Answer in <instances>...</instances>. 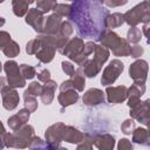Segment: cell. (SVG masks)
I'll list each match as a JSON object with an SVG mask.
<instances>
[{
  "instance_id": "50",
  "label": "cell",
  "mask_w": 150,
  "mask_h": 150,
  "mask_svg": "<svg viewBox=\"0 0 150 150\" xmlns=\"http://www.w3.org/2000/svg\"><path fill=\"white\" fill-rule=\"evenodd\" d=\"M149 28H150V22H146L143 25V34L145 38H149Z\"/></svg>"
},
{
  "instance_id": "11",
  "label": "cell",
  "mask_w": 150,
  "mask_h": 150,
  "mask_svg": "<svg viewBox=\"0 0 150 150\" xmlns=\"http://www.w3.org/2000/svg\"><path fill=\"white\" fill-rule=\"evenodd\" d=\"M0 94L2 98V107L6 110L12 111L18 107L20 102V96L15 88H12L8 84H6L0 89Z\"/></svg>"
},
{
  "instance_id": "33",
  "label": "cell",
  "mask_w": 150,
  "mask_h": 150,
  "mask_svg": "<svg viewBox=\"0 0 150 150\" xmlns=\"http://www.w3.org/2000/svg\"><path fill=\"white\" fill-rule=\"evenodd\" d=\"M42 91V84H40L38 81H34L28 84V88H26L23 95H32V96H40Z\"/></svg>"
},
{
  "instance_id": "22",
  "label": "cell",
  "mask_w": 150,
  "mask_h": 150,
  "mask_svg": "<svg viewBox=\"0 0 150 150\" xmlns=\"http://www.w3.org/2000/svg\"><path fill=\"white\" fill-rule=\"evenodd\" d=\"M56 49L52 46L48 45H41V48L35 53V57L41 62V63H49L53 61L55 56Z\"/></svg>"
},
{
  "instance_id": "55",
  "label": "cell",
  "mask_w": 150,
  "mask_h": 150,
  "mask_svg": "<svg viewBox=\"0 0 150 150\" xmlns=\"http://www.w3.org/2000/svg\"><path fill=\"white\" fill-rule=\"evenodd\" d=\"M1 70H2V64H1V62H0V73H1Z\"/></svg>"
},
{
  "instance_id": "20",
  "label": "cell",
  "mask_w": 150,
  "mask_h": 150,
  "mask_svg": "<svg viewBox=\"0 0 150 150\" xmlns=\"http://www.w3.org/2000/svg\"><path fill=\"white\" fill-rule=\"evenodd\" d=\"M62 16L53 13L50 15L47 16V19L45 20V25H43V32L45 34H57L60 26L62 23Z\"/></svg>"
},
{
  "instance_id": "4",
  "label": "cell",
  "mask_w": 150,
  "mask_h": 150,
  "mask_svg": "<svg viewBox=\"0 0 150 150\" xmlns=\"http://www.w3.org/2000/svg\"><path fill=\"white\" fill-rule=\"evenodd\" d=\"M124 22L129 26H137L139 23H146L150 22V5L148 0H144L136 6H134L131 9L127 11L123 14Z\"/></svg>"
},
{
  "instance_id": "23",
  "label": "cell",
  "mask_w": 150,
  "mask_h": 150,
  "mask_svg": "<svg viewBox=\"0 0 150 150\" xmlns=\"http://www.w3.org/2000/svg\"><path fill=\"white\" fill-rule=\"evenodd\" d=\"M132 135V142L136 144H141V145H145L149 146L150 145V138H149V131L146 128H135L134 131L131 132Z\"/></svg>"
},
{
  "instance_id": "31",
  "label": "cell",
  "mask_w": 150,
  "mask_h": 150,
  "mask_svg": "<svg viewBox=\"0 0 150 150\" xmlns=\"http://www.w3.org/2000/svg\"><path fill=\"white\" fill-rule=\"evenodd\" d=\"M28 148L29 149H38V150H40V149H49V150H52L50 146L48 145V143L46 141H43L42 138L38 137V136H33L30 138V142L28 144Z\"/></svg>"
},
{
  "instance_id": "32",
  "label": "cell",
  "mask_w": 150,
  "mask_h": 150,
  "mask_svg": "<svg viewBox=\"0 0 150 150\" xmlns=\"http://www.w3.org/2000/svg\"><path fill=\"white\" fill-rule=\"evenodd\" d=\"M19 67H20L21 75H22L26 80H32L34 76H36V69H35L33 66L22 63V64H19Z\"/></svg>"
},
{
  "instance_id": "19",
  "label": "cell",
  "mask_w": 150,
  "mask_h": 150,
  "mask_svg": "<svg viewBox=\"0 0 150 150\" xmlns=\"http://www.w3.org/2000/svg\"><path fill=\"white\" fill-rule=\"evenodd\" d=\"M79 94H77V90L75 89H68V90H64V91H60L59 96H57V101L60 103V105L62 107L61 108V112L64 110V108L76 103L79 101Z\"/></svg>"
},
{
  "instance_id": "15",
  "label": "cell",
  "mask_w": 150,
  "mask_h": 150,
  "mask_svg": "<svg viewBox=\"0 0 150 150\" xmlns=\"http://www.w3.org/2000/svg\"><path fill=\"white\" fill-rule=\"evenodd\" d=\"M145 93V83H136L134 82L129 88H127V100L128 107L132 108L141 102V97Z\"/></svg>"
},
{
  "instance_id": "10",
  "label": "cell",
  "mask_w": 150,
  "mask_h": 150,
  "mask_svg": "<svg viewBox=\"0 0 150 150\" xmlns=\"http://www.w3.org/2000/svg\"><path fill=\"white\" fill-rule=\"evenodd\" d=\"M130 117L138 121L139 123L144 124L145 127L149 125L150 121V100L141 101L137 105L130 108Z\"/></svg>"
},
{
  "instance_id": "2",
  "label": "cell",
  "mask_w": 150,
  "mask_h": 150,
  "mask_svg": "<svg viewBox=\"0 0 150 150\" xmlns=\"http://www.w3.org/2000/svg\"><path fill=\"white\" fill-rule=\"evenodd\" d=\"M98 42L112 52L115 56H129L130 54V43L127 39L121 38L117 33L111 29H107L100 38Z\"/></svg>"
},
{
  "instance_id": "3",
  "label": "cell",
  "mask_w": 150,
  "mask_h": 150,
  "mask_svg": "<svg viewBox=\"0 0 150 150\" xmlns=\"http://www.w3.org/2000/svg\"><path fill=\"white\" fill-rule=\"evenodd\" d=\"M83 45H84V41L82 38H79V36L71 38L68 40V42L66 43V46L63 47V49L60 53L62 55L67 56L69 60L74 61L79 67H82L83 63L89 59L88 55H86L82 52Z\"/></svg>"
},
{
  "instance_id": "30",
  "label": "cell",
  "mask_w": 150,
  "mask_h": 150,
  "mask_svg": "<svg viewBox=\"0 0 150 150\" xmlns=\"http://www.w3.org/2000/svg\"><path fill=\"white\" fill-rule=\"evenodd\" d=\"M142 39V32L137 26H130L127 33V41L131 45H136Z\"/></svg>"
},
{
  "instance_id": "27",
  "label": "cell",
  "mask_w": 150,
  "mask_h": 150,
  "mask_svg": "<svg viewBox=\"0 0 150 150\" xmlns=\"http://www.w3.org/2000/svg\"><path fill=\"white\" fill-rule=\"evenodd\" d=\"M70 80H71V82H73L74 89H76L77 91H83V90H84L86 76H84V74H83L82 67H79L77 69H75L74 74L70 76Z\"/></svg>"
},
{
  "instance_id": "12",
  "label": "cell",
  "mask_w": 150,
  "mask_h": 150,
  "mask_svg": "<svg viewBox=\"0 0 150 150\" xmlns=\"http://www.w3.org/2000/svg\"><path fill=\"white\" fill-rule=\"evenodd\" d=\"M45 13L40 9L29 8L27 14L25 15V21L27 25H29L38 34H41L43 32V25H45Z\"/></svg>"
},
{
  "instance_id": "56",
  "label": "cell",
  "mask_w": 150,
  "mask_h": 150,
  "mask_svg": "<svg viewBox=\"0 0 150 150\" xmlns=\"http://www.w3.org/2000/svg\"><path fill=\"white\" fill-rule=\"evenodd\" d=\"M97 1H100L101 4H103V2H104V0H97Z\"/></svg>"
},
{
  "instance_id": "25",
  "label": "cell",
  "mask_w": 150,
  "mask_h": 150,
  "mask_svg": "<svg viewBox=\"0 0 150 150\" xmlns=\"http://www.w3.org/2000/svg\"><path fill=\"white\" fill-rule=\"evenodd\" d=\"M102 69V66H100L94 59H88L83 66H82V70H83V74L86 77H89V79H93L95 77Z\"/></svg>"
},
{
  "instance_id": "29",
  "label": "cell",
  "mask_w": 150,
  "mask_h": 150,
  "mask_svg": "<svg viewBox=\"0 0 150 150\" xmlns=\"http://www.w3.org/2000/svg\"><path fill=\"white\" fill-rule=\"evenodd\" d=\"M1 50H2V53L5 54V56H7V57H9V59L16 57V56L20 54V47H19L18 42L14 41V40H11Z\"/></svg>"
},
{
  "instance_id": "45",
  "label": "cell",
  "mask_w": 150,
  "mask_h": 150,
  "mask_svg": "<svg viewBox=\"0 0 150 150\" xmlns=\"http://www.w3.org/2000/svg\"><path fill=\"white\" fill-rule=\"evenodd\" d=\"M11 34L6 30H0V49H2L9 41H11Z\"/></svg>"
},
{
  "instance_id": "46",
  "label": "cell",
  "mask_w": 150,
  "mask_h": 150,
  "mask_svg": "<svg viewBox=\"0 0 150 150\" xmlns=\"http://www.w3.org/2000/svg\"><path fill=\"white\" fill-rule=\"evenodd\" d=\"M107 7L114 8V7H120V6H124L128 4V0H104L103 2Z\"/></svg>"
},
{
  "instance_id": "34",
  "label": "cell",
  "mask_w": 150,
  "mask_h": 150,
  "mask_svg": "<svg viewBox=\"0 0 150 150\" xmlns=\"http://www.w3.org/2000/svg\"><path fill=\"white\" fill-rule=\"evenodd\" d=\"M36 8L42 11L43 13H48L53 9V7L57 4L56 0H36Z\"/></svg>"
},
{
  "instance_id": "24",
  "label": "cell",
  "mask_w": 150,
  "mask_h": 150,
  "mask_svg": "<svg viewBox=\"0 0 150 150\" xmlns=\"http://www.w3.org/2000/svg\"><path fill=\"white\" fill-rule=\"evenodd\" d=\"M35 1L36 0H12V9L14 15H16L18 18L25 16L29 9L28 6Z\"/></svg>"
},
{
  "instance_id": "37",
  "label": "cell",
  "mask_w": 150,
  "mask_h": 150,
  "mask_svg": "<svg viewBox=\"0 0 150 150\" xmlns=\"http://www.w3.org/2000/svg\"><path fill=\"white\" fill-rule=\"evenodd\" d=\"M23 105L26 109H28L30 112H34L38 109V101L35 96L32 95H23Z\"/></svg>"
},
{
  "instance_id": "58",
  "label": "cell",
  "mask_w": 150,
  "mask_h": 150,
  "mask_svg": "<svg viewBox=\"0 0 150 150\" xmlns=\"http://www.w3.org/2000/svg\"><path fill=\"white\" fill-rule=\"evenodd\" d=\"M68 1H73V0H68Z\"/></svg>"
},
{
  "instance_id": "9",
  "label": "cell",
  "mask_w": 150,
  "mask_h": 150,
  "mask_svg": "<svg viewBox=\"0 0 150 150\" xmlns=\"http://www.w3.org/2000/svg\"><path fill=\"white\" fill-rule=\"evenodd\" d=\"M64 124L62 122H57L55 124H52L47 128L45 131V139L50 146V149H57L61 148L62 142V130Z\"/></svg>"
},
{
  "instance_id": "7",
  "label": "cell",
  "mask_w": 150,
  "mask_h": 150,
  "mask_svg": "<svg viewBox=\"0 0 150 150\" xmlns=\"http://www.w3.org/2000/svg\"><path fill=\"white\" fill-rule=\"evenodd\" d=\"M33 136H34V127L27 123L22 124L18 130H14L13 132L12 148H16V149L28 148V144Z\"/></svg>"
},
{
  "instance_id": "42",
  "label": "cell",
  "mask_w": 150,
  "mask_h": 150,
  "mask_svg": "<svg viewBox=\"0 0 150 150\" xmlns=\"http://www.w3.org/2000/svg\"><path fill=\"white\" fill-rule=\"evenodd\" d=\"M143 53H144V49L138 43H136L134 46H130V54H129V56H131L134 59H138V57H141L143 55Z\"/></svg>"
},
{
  "instance_id": "57",
  "label": "cell",
  "mask_w": 150,
  "mask_h": 150,
  "mask_svg": "<svg viewBox=\"0 0 150 150\" xmlns=\"http://www.w3.org/2000/svg\"><path fill=\"white\" fill-rule=\"evenodd\" d=\"M4 1H5V0H0V4H2V2H4Z\"/></svg>"
},
{
  "instance_id": "36",
  "label": "cell",
  "mask_w": 150,
  "mask_h": 150,
  "mask_svg": "<svg viewBox=\"0 0 150 150\" xmlns=\"http://www.w3.org/2000/svg\"><path fill=\"white\" fill-rule=\"evenodd\" d=\"M41 48V41L35 38V39H32L27 42L26 45V53L28 55H35V53Z\"/></svg>"
},
{
  "instance_id": "18",
  "label": "cell",
  "mask_w": 150,
  "mask_h": 150,
  "mask_svg": "<svg viewBox=\"0 0 150 150\" xmlns=\"http://www.w3.org/2000/svg\"><path fill=\"white\" fill-rule=\"evenodd\" d=\"M83 136H84V132L80 131L77 128L64 124L63 130H62V142H67L70 144H77L83 139Z\"/></svg>"
},
{
  "instance_id": "5",
  "label": "cell",
  "mask_w": 150,
  "mask_h": 150,
  "mask_svg": "<svg viewBox=\"0 0 150 150\" xmlns=\"http://www.w3.org/2000/svg\"><path fill=\"white\" fill-rule=\"evenodd\" d=\"M4 70L6 73L7 84L12 88H23L26 86V79L21 75L20 67L16 61L8 60L4 64Z\"/></svg>"
},
{
  "instance_id": "41",
  "label": "cell",
  "mask_w": 150,
  "mask_h": 150,
  "mask_svg": "<svg viewBox=\"0 0 150 150\" xmlns=\"http://www.w3.org/2000/svg\"><path fill=\"white\" fill-rule=\"evenodd\" d=\"M7 124H8V127H9V129H12L13 131L14 130H18L22 124H25L21 120H20V117L15 114V115H12L11 117H8V120H7Z\"/></svg>"
},
{
  "instance_id": "28",
  "label": "cell",
  "mask_w": 150,
  "mask_h": 150,
  "mask_svg": "<svg viewBox=\"0 0 150 150\" xmlns=\"http://www.w3.org/2000/svg\"><path fill=\"white\" fill-rule=\"evenodd\" d=\"M124 23V18L122 13L115 12L112 14H109L105 19V28L107 29H114L117 27H121Z\"/></svg>"
},
{
  "instance_id": "47",
  "label": "cell",
  "mask_w": 150,
  "mask_h": 150,
  "mask_svg": "<svg viewBox=\"0 0 150 150\" xmlns=\"http://www.w3.org/2000/svg\"><path fill=\"white\" fill-rule=\"evenodd\" d=\"M36 76H38V80L40 82H43L45 83V82H47V81L50 80V71L48 69H42L40 73L36 74Z\"/></svg>"
},
{
  "instance_id": "53",
  "label": "cell",
  "mask_w": 150,
  "mask_h": 150,
  "mask_svg": "<svg viewBox=\"0 0 150 150\" xmlns=\"http://www.w3.org/2000/svg\"><path fill=\"white\" fill-rule=\"evenodd\" d=\"M5 18H2V16H0V27H2L4 25H5Z\"/></svg>"
},
{
  "instance_id": "49",
  "label": "cell",
  "mask_w": 150,
  "mask_h": 150,
  "mask_svg": "<svg viewBox=\"0 0 150 150\" xmlns=\"http://www.w3.org/2000/svg\"><path fill=\"white\" fill-rule=\"evenodd\" d=\"M68 89H74V87H73V82H71L70 79L63 81V82L60 84V91H64V90H68ZM75 90H76V89H75Z\"/></svg>"
},
{
  "instance_id": "17",
  "label": "cell",
  "mask_w": 150,
  "mask_h": 150,
  "mask_svg": "<svg viewBox=\"0 0 150 150\" xmlns=\"http://www.w3.org/2000/svg\"><path fill=\"white\" fill-rule=\"evenodd\" d=\"M115 143V137L110 134H97L93 136V145L100 150H112Z\"/></svg>"
},
{
  "instance_id": "1",
  "label": "cell",
  "mask_w": 150,
  "mask_h": 150,
  "mask_svg": "<svg viewBox=\"0 0 150 150\" xmlns=\"http://www.w3.org/2000/svg\"><path fill=\"white\" fill-rule=\"evenodd\" d=\"M68 19L81 38L98 41L107 30L105 19L109 11L97 0H73Z\"/></svg>"
},
{
  "instance_id": "35",
  "label": "cell",
  "mask_w": 150,
  "mask_h": 150,
  "mask_svg": "<svg viewBox=\"0 0 150 150\" xmlns=\"http://www.w3.org/2000/svg\"><path fill=\"white\" fill-rule=\"evenodd\" d=\"M77 150H90L93 149V136L88 132H84L83 139L76 144Z\"/></svg>"
},
{
  "instance_id": "13",
  "label": "cell",
  "mask_w": 150,
  "mask_h": 150,
  "mask_svg": "<svg viewBox=\"0 0 150 150\" xmlns=\"http://www.w3.org/2000/svg\"><path fill=\"white\" fill-rule=\"evenodd\" d=\"M36 38L41 41V45L52 46L57 52H61L63 49V47L66 46V43L68 42V40H69V38L62 36L59 33L57 34H45V33H41V34H38Z\"/></svg>"
},
{
  "instance_id": "26",
  "label": "cell",
  "mask_w": 150,
  "mask_h": 150,
  "mask_svg": "<svg viewBox=\"0 0 150 150\" xmlns=\"http://www.w3.org/2000/svg\"><path fill=\"white\" fill-rule=\"evenodd\" d=\"M93 54H94V57H93V59H94L100 66L103 67V64L108 61V59H109V56H110V50H109L108 48H105L104 46H102V45H96L95 48H94Z\"/></svg>"
},
{
  "instance_id": "39",
  "label": "cell",
  "mask_w": 150,
  "mask_h": 150,
  "mask_svg": "<svg viewBox=\"0 0 150 150\" xmlns=\"http://www.w3.org/2000/svg\"><path fill=\"white\" fill-rule=\"evenodd\" d=\"M53 13L60 15V16H67L70 13V5H66V4H56L53 7Z\"/></svg>"
},
{
  "instance_id": "54",
  "label": "cell",
  "mask_w": 150,
  "mask_h": 150,
  "mask_svg": "<svg viewBox=\"0 0 150 150\" xmlns=\"http://www.w3.org/2000/svg\"><path fill=\"white\" fill-rule=\"evenodd\" d=\"M4 146H5V144H4V141H2V137L0 136V150H1V149H2Z\"/></svg>"
},
{
  "instance_id": "6",
  "label": "cell",
  "mask_w": 150,
  "mask_h": 150,
  "mask_svg": "<svg viewBox=\"0 0 150 150\" xmlns=\"http://www.w3.org/2000/svg\"><path fill=\"white\" fill-rule=\"evenodd\" d=\"M124 69V64L121 60L114 59L109 62V64L103 69V73L101 75V84L103 86H110L122 74Z\"/></svg>"
},
{
  "instance_id": "43",
  "label": "cell",
  "mask_w": 150,
  "mask_h": 150,
  "mask_svg": "<svg viewBox=\"0 0 150 150\" xmlns=\"http://www.w3.org/2000/svg\"><path fill=\"white\" fill-rule=\"evenodd\" d=\"M61 68H62L63 73H64L66 75H68L69 77H70V76L74 74V71H75V67H74L73 63L69 62V61H62V62H61Z\"/></svg>"
},
{
  "instance_id": "14",
  "label": "cell",
  "mask_w": 150,
  "mask_h": 150,
  "mask_svg": "<svg viewBox=\"0 0 150 150\" xmlns=\"http://www.w3.org/2000/svg\"><path fill=\"white\" fill-rule=\"evenodd\" d=\"M104 94L107 95V101L110 104L123 103L127 100V87L125 86H107Z\"/></svg>"
},
{
  "instance_id": "21",
  "label": "cell",
  "mask_w": 150,
  "mask_h": 150,
  "mask_svg": "<svg viewBox=\"0 0 150 150\" xmlns=\"http://www.w3.org/2000/svg\"><path fill=\"white\" fill-rule=\"evenodd\" d=\"M55 90H56V82L53 81L52 79L47 82H45V84L42 86V91H41V102L45 104V105H48L53 102L54 100V94H55Z\"/></svg>"
},
{
  "instance_id": "52",
  "label": "cell",
  "mask_w": 150,
  "mask_h": 150,
  "mask_svg": "<svg viewBox=\"0 0 150 150\" xmlns=\"http://www.w3.org/2000/svg\"><path fill=\"white\" fill-rule=\"evenodd\" d=\"M5 132H6V129H5V127H4V124H2V122L0 121V136L2 137Z\"/></svg>"
},
{
  "instance_id": "48",
  "label": "cell",
  "mask_w": 150,
  "mask_h": 150,
  "mask_svg": "<svg viewBox=\"0 0 150 150\" xmlns=\"http://www.w3.org/2000/svg\"><path fill=\"white\" fill-rule=\"evenodd\" d=\"M16 115L20 117V120H21L23 123H27V122L29 121V117H30V111H29L28 109H26V108H22V109H20V110L18 111Z\"/></svg>"
},
{
  "instance_id": "16",
  "label": "cell",
  "mask_w": 150,
  "mask_h": 150,
  "mask_svg": "<svg viewBox=\"0 0 150 150\" xmlns=\"http://www.w3.org/2000/svg\"><path fill=\"white\" fill-rule=\"evenodd\" d=\"M82 101L88 107H96V105L105 102L104 93H103V90H101L98 88H90L83 94Z\"/></svg>"
},
{
  "instance_id": "8",
  "label": "cell",
  "mask_w": 150,
  "mask_h": 150,
  "mask_svg": "<svg viewBox=\"0 0 150 150\" xmlns=\"http://www.w3.org/2000/svg\"><path fill=\"white\" fill-rule=\"evenodd\" d=\"M149 64L143 59H137L129 67V76L136 83H145L148 79Z\"/></svg>"
},
{
  "instance_id": "40",
  "label": "cell",
  "mask_w": 150,
  "mask_h": 150,
  "mask_svg": "<svg viewBox=\"0 0 150 150\" xmlns=\"http://www.w3.org/2000/svg\"><path fill=\"white\" fill-rule=\"evenodd\" d=\"M136 128V122L134 118H128L124 120L121 124V130L123 134L125 135H131V132L134 131V129Z\"/></svg>"
},
{
  "instance_id": "44",
  "label": "cell",
  "mask_w": 150,
  "mask_h": 150,
  "mask_svg": "<svg viewBox=\"0 0 150 150\" xmlns=\"http://www.w3.org/2000/svg\"><path fill=\"white\" fill-rule=\"evenodd\" d=\"M132 144L131 142L128 139V138H121L118 141V144H117V149L118 150H132Z\"/></svg>"
},
{
  "instance_id": "51",
  "label": "cell",
  "mask_w": 150,
  "mask_h": 150,
  "mask_svg": "<svg viewBox=\"0 0 150 150\" xmlns=\"http://www.w3.org/2000/svg\"><path fill=\"white\" fill-rule=\"evenodd\" d=\"M6 82H7L6 77H4V76H0V89H1L4 86H6Z\"/></svg>"
},
{
  "instance_id": "38",
  "label": "cell",
  "mask_w": 150,
  "mask_h": 150,
  "mask_svg": "<svg viewBox=\"0 0 150 150\" xmlns=\"http://www.w3.org/2000/svg\"><path fill=\"white\" fill-rule=\"evenodd\" d=\"M74 33V26L70 21H62L60 29H59V34L66 38H69L71 34Z\"/></svg>"
}]
</instances>
